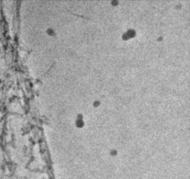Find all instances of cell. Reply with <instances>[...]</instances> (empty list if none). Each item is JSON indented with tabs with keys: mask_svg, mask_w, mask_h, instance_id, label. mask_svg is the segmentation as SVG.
Instances as JSON below:
<instances>
[{
	"mask_svg": "<svg viewBox=\"0 0 190 179\" xmlns=\"http://www.w3.org/2000/svg\"><path fill=\"white\" fill-rule=\"evenodd\" d=\"M46 33L47 35L51 37H55L56 35V31L52 27L47 28L46 29Z\"/></svg>",
	"mask_w": 190,
	"mask_h": 179,
	"instance_id": "cell-1",
	"label": "cell"
}]
</instances>
